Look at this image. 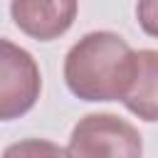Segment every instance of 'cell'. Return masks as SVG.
<instances>
[{
    "label": "cell",
    "instance_id": "cell-1",
    "mask_svg": "<svg viewBox=\"0 0 158 158\" xmlns=\"http://www.w3.org/2000/svg\"><path fill=\"white\" fill-rule=\"evenodd\" d=\"M133 69L136 52L111 30L86 32L64 57V81L81 101H121L131 86Z\"/></svg>",
    "mask_w": 158,
    "mask_h": 158
},
{
    "label": "cell",
    "instance_id": "cell-2",
    "mask_svg": "<svg viewBox=\"0 0 158 158\" xmlns=\"http://www.w3.org/2000/svg\"><path fill=\"white\" fill-rule=\"evenodd\" d=\"M67 148L72 158H141L143 138L131 121L99 111L74 123Z\"/></svg>",
    "mask_w": 158,
    "mask_h": 158
},
{
    "label": "cell",
    "instance_id": "cell-3",
    "mask_svg": "<svg viewBox=\"0 0 158 158\" xmlns=\"http://www.w3.org/2000/svg\"><path fill=\"white\" fill-rule=\"evenodd\" d=\"M42 74L35 57L0 37V121H15L25 116L40 99Z\"/></svg>",
    "mask_w": 158,
    "mask_h": 158
},
{
    "label": "cell",
    "instance_id": "cell-4",
    "mask_svg": "<svg viewBox=\"0 0 158 158\" xmlns=\"http://www.w3.org/2000/svg\"><path fill=\"white\" fill-rule=\"evenodd\" d=\"M79 0H10V17L20 32L37 42L62 37L77 20Z\"/></svg>",
    "mask_w": 158,
    "mask_h": 158
},
{
    "label": "cell",
    "instance_id": "cell-5",
    "mask_svg": "<svg viewBox=\"0 0 158 158\" xmlns=\"http://www.w3.org/2000/svg\"><path fill=\"white\" fill-rule=\"evenodd\" d=\"M121 104L141 121H158V49H138L131 86Z\"/></svg>",
    "mask_w": 158,
    "mask_h": 158
},
{
    "label": "cell",
    "instance_id": "cell-6",
    "mask_svg": "<svg viewBox=\"0 0 158 158\" xmlns=\"http://www.w3.org/2000/svg\"><path fill=\"white\" fill-rule=\"evenodd\" d=\"M0 158H72V153L47 138H22L10 143Z\"/></svg>",
    "mask_w": 158,
    "mask_h": 158
},
{
    "label": "cell",
    "instance_id": "cell-7",
    "mask_svg": "<svg viewBox=\"0 0 158 158\" xmlns=\"http://www.w3.org/2000/svg\"><path fill=\"white\" fill-rule=\"evenodd\" d=\"M136 20L146 35L158 40V0H138L136 2Z\"/></svg>",
    "mask_w": 158,
    "mask_h": 158
}]
</instances>
